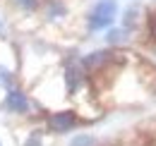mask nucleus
I'll list each match as a JSON object with an SVG mask.
<instances>
[{
    "label": "nucleus",
    "instance_id": "1",
    "mask_svg": "<svg viewBox=\"0 0 156 146\" xmlns=\"http://www.w3.org/2000/svg\"><path fill=\"white\" fill-rule=\"evenodd\" d=\"M115 15H118V2L115 0H98L96 5H94V10L89 12V17H87V26L91 31L106 29V26L113 24Z\"/></svg>",
    "mask_w": 156,
    "mask_h": 146
},
{
    "label": "nucleus",
    "instance_id": "2",
    "mask_svg": "<svg viewBox=\"0 0 156 146\" xmlns=\"http://www.w3.org/2000/svg\"><path fill=\"white\" fill-rule=\"evenodd\" d=\"M75 125H77V115H75L72 110H58V113H53V115L48 117V129H51L53 134H65V132H70Z\"/></svg>",
    "mask_w": 156,
    "mask_h": 146
},
{
    "label": "nucleus",
    "instance_id": "3",
    "mask_svg": "<svg viewBox=\"0 0 156 146\" xmlns=\"http://www.w3.org/2000/svg\"><path fill=\"white\" fill-rule=\"evenodd\" d=\"M82 82H84V67L77 65V62H70V65L65 67V86H67V93H70V96L77 93V89L82 86Z\"/></svg>",
    "mask_w": 156,
    "mask_h": 146
},
{
    "label": "nucleus",
    "instance_id": "4",
    "mask_svg": "<svg viewBox=\"0 0 156 146\" xmlns=\"http://www.w3.org/2000/svg\"><path fill=\"white\" fill-rule=\"evenodd\" d=\"M5 108L10 110V113H27V110H29L27 93L20 91V89H10L7 96H5Z\"/></svg>",
    "mask_w": 156,
    "mask_h": 146
},
{
    "label": "nucleus",
    "instance_id": "5",
    "mask_svg": "<svg viewBox=\"0 0 156 146\" xmlns=\"http://www.w3.org/2000/svg\"><path fill=\"white\" fill-rule=\"evenodd\" d=\"M113 60V53L111 50H96V53H89L82 57V67L84 70H98L103 65H108Z\"/></svg>",
    "mask_w": 156,
    "mask_h": 146
},
{
    "label": "nucleus",
    "instance_id": "6",
    "mask_svg": "<svg viewBox=\"0 0 156 146\" xmlns=\"http://www.w3.org/2000/svg\"><path fill=\"white\" fill-rule=\"evenodd\" d=\"M43 10H46V17L48 19H60V17L67 15V5L62 0H46Z\"/></svg>",
    "mask_w": 156,
    "mask_h": 146
},
{
    "label": "nucleus",
    "instance_id": "7",
    "mask_svg": "<svg viewBox=\"0 0 156 146\" xmlns=\"http://www.w3.org/2000/svg\"><path fill=\"white\" fill-rule=\"evenodd\" d=\"M106 41H108L111 46H115V43H122V41H127V29H111V31L106 34Z\"/></svg>",
    "mask_w": 156,
    "mask_h": 146
},
{
    "label": "nucleus",
    "instance_id": "8",
    "mask_svg": "<svg viewBox=\"0 0 156 146\" xmlns=\"http://www.w3.org/2000/svg\"><path fill=\"white\" fill-rule=\"evenodd\" d=\"M137 19H139V7H137V5L127 7V10H125V19H122V22H125V29H132L137 24Z\"/></svg>",
    "mask_w": 156,
    "mask_h": 146
},
{
    "label": "nucleus",
    "instance_id": "9",
    "mask_svg": "<svg viewBox=\"0 0 156 146\" xmlns=\"http://www.w3.org/2000/svg\"><path fill=\"white\" fill-rule=\"evenodd\" d=\"M70 146H96V139H94L91 134H77V137L70 141Z\"/></svg>",
    "mask_w": 156,
    "mask_h": 146
},
{
    "label": "nucleus",
    "instance_id": "10",
    "mask_svg": "<svg viewBox=\"0 0 156 146\" xmlns=\"http://www.w3.org/2000/svg\"><path fill=\"white\" fill-rule=\"evenodd\" d=\"M20 10H24V12H31V10H36L39 7V0H12Z\"/></svg>",
    "mask_w": 156,
    "mask_h": 146
},
{
    "label": "nucleus",
    "instance_id": "11",
    "mask_svg": "<svg viewBox=\"0 0 156 146\" xmlns=\"http://www.w3.org/2000/svg\"><path fill=\"white\" fill-rule=\"evenodd\" d=\"M0 86H12V72L5 67V65H0Z\"/></svg>",
    "mask_w": 156,
    "mask_h": 146
},
{
    "label": "nucleus",
    "instance_id": "12",
    "mask_svg": "<svg viewBox=\"0 0 156 146\" xmlns=\"http://www.w3.org/2000/svg\"><path fill=\"white\" fill-rule=\"evenodd\" d=\"M22 146H43V139H41V132H31Z\"/></svg>",
    "mask_w": 156,
    "mask_h": 146
},
{
    "label": "nucleus",
    "instance_id": "13",
    "mask_svg": "<svg viewBox=\"0 0 156 146\" xmlns=\"http://www.w3.org/2000/svg\"><path fill=\"white\" fill-rule=\"evenodd\" d=\"M149 34H151V38L156 41V15L149 17Z\"/></svg>",
    "mask_w": 156,
    "mask_h": 146
},
{
    "label": "nucleus",
    "instance_id": "14",
    "mask_svg": "<svg viewBox=\"0 0 156 146\" xmlns=\"http://www.w3.org/2000/svg\"><path fill=\"white\" fill-rule=\"evenodd\" d=\"M0 146H2V141H0Z\"/></svg>",
    "mask_w": 156,
    "mask_h": 146
}]
</instances>
